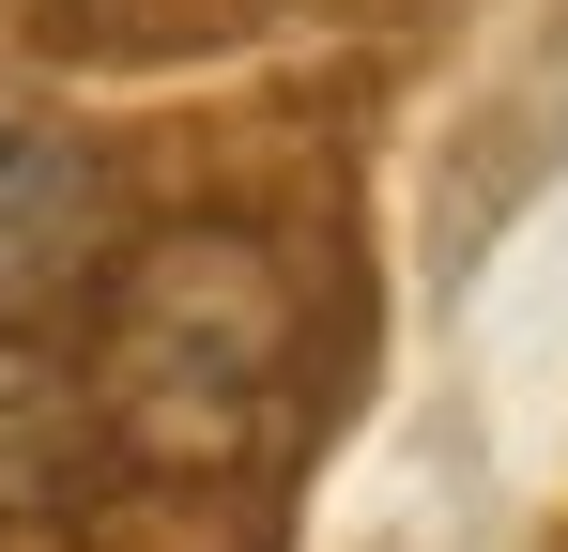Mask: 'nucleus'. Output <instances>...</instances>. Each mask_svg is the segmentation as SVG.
<instances>
[{
  "label": "nucleus",
  "mask_w": 568,
  "mask_h": 552,
  "mask_svg": "<svg viewBox=\"0 0 568 552\" xmlns=\"http://www.w3.org/2000/svg\"><path fill=\"white\" fill-rule=\"evenodd\" d=\"M292 338H307V307H292V262L262 231H231V215L154 231L139 262L108 276V323H93L108 446L154 460V476L246 460L277 430V399H292Z\"/></svg>",
  "instance_id": "obj_1"
},
{
  "label": "nucleus",
  "mask_w": 568,
  "mask_h": 552,
  "mask_svg": "<svg viewBox=\"0 0 568 552\" xmlns=\"http://www.w3.org/2000/svg\"><path fill=\"white\" fill-rule=\"evenodd\" d=\"M108 415H93V354L62 338H16L0 323V507H78Z\"/></svg>",
  "instance_id": "obj_2"
},
{
  "label": "nucleus",
  "mask_w": 568,
  "mask_h": 552,
  "mask_svg": "<svg viewBox=\"0 0 568 552\" xmlns=\"http://www.w3.org/2000/svg\"><path fill=\"white\" fill-rule=\"evenodd\" d=\"M62 246H78V154H62L47 123H16V108H0V307L62 262Z\"/></svg>",
  "instance_id": "obj_3"
}]
</instances>
